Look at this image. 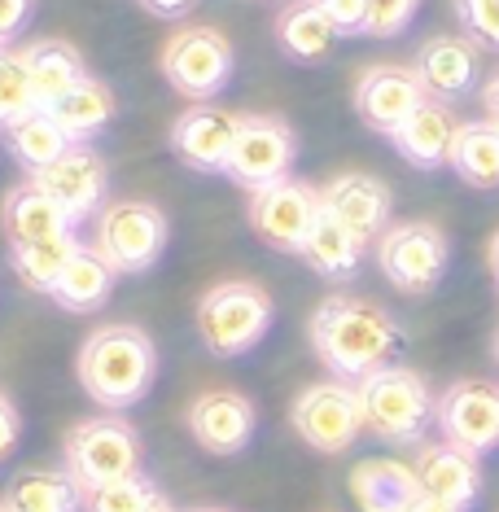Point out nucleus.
<instances>
[{
    "mask_svg": "<svg viewBox=\"0 0 499 512\" xmlns=\"http://www.w3.org/2000/svg\"><path fill=\"white\" fill-rule=\"evenodd\" d=\"M482 106H486V119L499 123V71L486 79V88H482Z\"/></svg>",
    "mask_w": 499,
    "mask_h": 512,
    "instance_id": "ea45409f",
    "label": "nucleus"
},
{
    "mask_svg": "<svg viewBox=\"0 0 499 512\" xmlns=\"http://www.w3.org/2000/svg\"><path fill=\"white\" fill-rule=\"evenodd\" d=\"M434 425L451 447L486 456L499 447V381H451L438 394Z\"/></svg>",
    "mask_w": 499,
    "mask_h": 512,
    "instance_id": "9b49d317",
    "label": "nucleus"
},
{
    "mask_svg": "<svg viewBox=\"0 0 499 512\" xmlns=\"http://www.w3.org/2000/svg\"><path fill=\"white\" fill-rule=\"evenodd\" d=\"M324 9V18L342 31V36H364V22H368V0H316Z\"/></svg>",
    "mask_w": 499,
    "mask_h": 512,
    "instance_id": "c9c22d12",
    "label": "nucleus"
},
{
    "mask_svg": "<svg viewBox=\"0 0 499 512\" xmlns=\"http://www.w3.org/2000/svg\"><path fill=\"white\" fill-rule=\"evenodd\" d=\"M184 421H189V434L202 451H211V456H237V451L250 447L259 416H254V403L241 390H206L189 403Z\"/></svg>",
    "mask_w": 499,
    "mask_h": 512,
    "instance_id": "4468645a",
    "label": "nucleus"
},
{
    "mask_svg": "<svg viewBox=\"0 0 499 512\" xmlns=\"http://www.w3.org/2000/svg\"><path fill=\"white\" fill-rule=\"evenodd\" d=\"M27 110H36V97H31V79L27 66H22V53L0 49V123H14Z\"/></svg>",
    "mask_w": 499,
    "mask_h": 512,
    "instance_id": "473e14b6",
    "label": "nucleus"
},
{
    "mask_svg": "<svg viewBox=\"0 0 499 512\" xmlns=\"http://www.w3.org/2000/svg\"><path fill=\"white\" fill-rule=\"evenodd\" d=\"M408 512H460V508H451V504H443V499H434V495H425V491H421V499H416Z\"/></svg>",
    "mask_w": 499,
    "mask_h": 512,
    "instance_id": "a19ab883",
    "label": "nucleus"
},
{
    "mask_svg": "<svg viewBox=\"0 0 499 512\" xmlns=\"http://www.w3.org/2000/svg\"><path fill=\"white\" fill-rule=\"evenodd\" d=\"M84 491L66 469H22L0 495V512H79Z\"/></svg>",
    "mask_w": 499,
    "mask_h": 512,
    "instance_id": "b1692460",
    "label": "nucleus"
},
{
    "mask_svg": "<svg viewBox=\"0 0 499 512\" xmlns=\"http://www.w3.org/2000/svg\"><path fill=\"white\" fill-rule=\"evenodd\" d=\"M66 473L79 491L141 473V438L123 416H88L66 434Z\"/></svg>",
    "mask_w": 499,
    "mask_h": 512,
    "instance_id": "0eeeda50",
    "label": "nucleus"
},
{
    "mask_svg": "<svg viewBox=\"0 0 499 512\" xmlns=\"http://www.w3.org/2000/svg\"><path fill=\"white\" fill-rule=\"evenodd\" d=\"M298 162V136L281 114H241L237 141L228 154V176L246 189H268L276 180H289Z\"/></svg>",
    "mask_w": 499,
    "mask_h": 512,
    "instance_id": "9d476101",
    "label": "nucleus"
},
{
    "mask_svg": "<svg viewBox=\"0 0 499 512\" xmlns=\"http://www.w3.org/2000/svg\"><path fill=\"white\" fill-rule=\"evenodd\" d=\"M5 232H9V246H27V241H53V237H66L75 224L62 215V206L53 202L49 193L40 189L36 180L18 184V189L5 193Z\"/></svg>",
    "mask_w": 499,
    "mask_h": 512,
    "instance_id": "4be33fe9",
    "label": "nucleus"
},
{
    "mask_svg": "<svg viewBox=\"0 0 499 512\" xmlns=\"http://www.w3.org/2000/svg\"><path fill=\"white\" fill-rule=\"evenodd\" d=\"M495 359H499V342H495Z\"/></svg>",
    "mask_w": 499,
    "mask_h": 512,
    "instance_id": "a18cd8bd",
    "label": "nucleus"
},
{
    "mask_svg": "<svg viewBox=\"0 0 499 512\" xmlns=\"http://www.w3.org/2000/svg\"><path fill=\"white\" fill-rule=\"evenodd\" d=\"M403 342H408L403 324L390 311H381L377 302L364 298H346V294L324 298L316 316H311L316 359L338 381H364L368 372L394 364Z\"/></svg>",
    "mask_w": 499,
    "mask_h": 512,
    "instance_id": "f257e3e1",
    "label": "nucleus"
},
{
    "mask_svg": "<svg viewBox=\"0 0 499 512\" xmlns=\"http://www.w3.org/2000/svg\"><path fill=\"white\" fill-rule=\"evenodd\" d=\"M320 215V193L303 180H276L250 193V228L281 254H298Z\"/></svg>",
    "mask_w": 499,
    "mask_h": 512,
    "instance_id": "f8f14e48",
    "label": "nucleus"
},
{
    "mask_svg": "<svg viewBox=\"0 0 499 512\" xmlns=\"http://www.w3.org/2000/svg\"><path fill=\"white\" fill-rule=\"evenodd\" d=\"M114 110H119V101H114L110 84H101V79H92V75H84L66 97H57L49 106L57 127H62L71 141H84V136L101 132V127L114 119Z\"/></svg>",
    "mask_w": 499,
    "mask_h": 512,
    "instance_id": "c85d7f7f",
    "label": "nucleus"
},
{
    "mask_svg": "<svg viewBox=\"0 0 499 512\" xmlns=\"http://www.w3.org/2000/svg\"><path fill=\"white\" fill-rule=\"evenodd\" d=\"M377 267L399 294H408V298L434 294L451 267V241L429 219H403V224H390L381 232Z\"/></svg>",
    "mask_w": 499,
    "mask_h": 512,
    "instance_id": "39448f33",
    "label": "nucleus"
},
{
    "mask_svg": "<svg viewBox=\"0 0 499 512\" xmlns=\"http://www.w3.org/2000/svg\"><path fill=\"white\" fill-rule=\"evenodd\" d=\"M171 241V224L154 202H114L101 206L97 232H92V250L106 259L119 276L149 272Z\"/></svg>",
    "mask_w": 499,
    "mask_h": 512,
    "instance_id": "423d86ee",
    "label": "nucleus"
},
{
    "mask_svg": "<svg viewBox=\"0 0 499 512\" xmlns=\"http://www.w3.org/2000/svg\"><path fill=\"white\" fill-rule=\"evenodd\" d=\"M84 241H75V232L66 237H53V241H27V246H9V263H14L18 281L36 294H53V285L62 281L66 263L75 259V250Z\"/></svg>",
    "mask_w": 499,
    "mask_h": 512,
    "instance_id": "7c9ffc66",
    "label": "nucleus"
},
{
    "mask_svg": "<svg viewBox=\"0 0 499 512\" xmlns=\"http://www.w3.org/2000/svg\"><path fill=\"white\" fill-rule=\"evenodd\" d=\"M5 141H9L14 158L31 171V176H36V171H44L49 162H57V158L66 154V149L75 145L71 136H66L62 127H57L53 114H49V110H40V106H36V110H27L22 119L9 123V127H5Z\"/></svg>",
    "mask_w": 499,
    "mask_h": 512,
    "instance_id": "c756f323",
    "label": "nucleus"
},
{
    "mask_svg": "<svg viewBox=\"0 0 499 512\" xmlns=\"http://www.w3.org/2000/svg\"><path fill=\"white\" fill-rule=\"evenodd\" d=\"M232 66H237L232 40L215 27H180L162 49V75L189 101L219 97L232 79Z\"/></svg>",
    "mask_w": 499,
    "mask_h": 512,
    "instance_id": "6e6552de",
    "label": "nucleus"
},
{
    "mask_svg": "<svg viewBox=\"0 0 499 512\" xmlns=\"http://www.w3.org/2000/svg\"><path fill=\"white\" fill-rule=\"evenodd\" d=\"M303 263L311 267L316 276H324V281H346V276L359 272V259H364V246L346 232L338 219H333L329 211L320 206L316 224H311L307 241H303Z\"/></svg>",
    "mask_w": 499,
    "mask_h": 512,
    "instance_id": "bb28decb",
    "label": "nucleus"
},
{
    "mask_svg": "<svg viewBox=\"0 0 499 512\" xmlns=\"http://www.w3.org/2000/svg\"><path fill=\"white\" fill-rule=\"evenodd\" d=\"M272 294L254 281H219L197 302V333L206 351L219 359H237L254 351L272 329Z\"/></svg>",
    "mask_w": 499,
    "mask_h": 512,
    "instance_id": "20e7f679",
    "label": "nucleus"
},
{
    "mask_svg": "<svg viewBox=\"0 0 499 512\" xmlns=\"http://www.w3.org/2000/svg\"><path fill=\"white\" fill-rule=\"evenodd\" d=\"M351 499L359 512H408L421 499V482H416L412 464L373 456L351 469Z\"/></svg>",
    "mask_w": 499,
    "mask_h": 512,
    "instance_id": "412c9836",
    "label": "nucleus"
},
{
    "mask_svg": "<svg viewBox=\"0 0 499 512\" xmlns=\"http://www.w3.org/2000/svg\"><path fill=\"white\" fill-rule=\"evenodd\" d=\"M355 394H359V412H364V429L377 434L381 442H390V447H416L429 434L438 412L429 381L403 364L368 372L364 381H355Z\"/></svg>",
    "mask_w": 499,
    "mask_h": 512,
    "instance_id": "7ed1b4c3",
    "label": "nucleus"
},
{
    "mask_svg": "<svg viewBox=\"0 0 499 512\" xmlns=\"http://www.w3.org/2000/svg\"><path fill=\"white\" fill-rule=\"evenodd\" d=\"M456 18L478 49H499V0H456Z\"/></svg>",
    "mask_w": 499,
    "mask_h": 512,
    "instance_id": "72a5a7b5",
    "label": "nucleus"
},
{
    "mask_svg": "<svg viewBox=\"0 0 499 512\" xmlns=\"http://www.w3.org/2000/svg\"><path fill=\"white\" fill-rule=\"evenodd\" d=\"M44 193L62 206V215L79 224V219H92L101 211V197H106V158L92 145L75 141L57 162H49L44 171L31 176Z\"/></svg>",
    "mask_w": 499,
    "mask_h": 512,
    "instance_id": "ddd939ff",
    "label": "nucleus"
},
{
    "mask_svg": "<svg viewBox=\"0 0 499 512\" xmlns=\"http://www.w3.org/2000/svg\"><path fill=\"white\" fill-rule=\"evenodd\" d=\"M154 495H158V486L149 482L145 473H132V477H119V482H106V486H88L84 508L88 512H145Z\"/></svg>",
    "mask_w": 499,
    "mask_h": 512,
    "instance_id": "2f4dec72",
    "label": "nucleus"
},
{
    "mask_svg": "<svg viewBox=\"0 0 499 512\" xmlns=\"http://www.w3.org/2000/svg\"><path fill=\"white\" fill-rule=\"evenodd\" d=\"M425 88L416 79L412 66H394V62H381V66H368L355 84V114L364 119L373 132H394L416 106H425Z\"/></svg>",
    "mask_w": 499,
    "mask_h": 512,
    "instance_id": "f3484780",
    "label": "nucleus"
},
{
    "mask_svg": "<svg viewBox=\"0 0 499 512\" xmlns=\"http://www.w3.org/2000/svg\"><path fill=\"white\" fill-rule=\"evenodd\" d=\"M416 482H421L425 495L443 499V504L469 512L482 495V464L469 451L451 447V442H425L416 451Z\"/></svg>",
    "mask_w": 499,
    "mask_h": 512,
    "instance_id": "6ab92c4d",
    "label": "nucleus"
},
{
    "mask_svg": "<svg viewBox=\"0 0 499 512\" xmlns=\"http://www.w3.org/2000/svg\"><path fill=\"white\" fill-rule=\"evenodd\" d=\"M79 386L106 412H127L149 394L158 377V346L141 324H101L79 346Z\"/></svg>",
    "mask_w": 499,
    "mask_h": 512,
    "instance_id": "f03ea898",
    "label": "nucleus"
},
{
    "mask_svg": "<svg viewBox=\"0 0 499 512\" xmlns=\"http://www.w3.org/2000/svg\"><path fill=\"white\" fill-rule=\"evenodd\" d=\"M193 512H228V508H193Z\"/></svg>",
    "mask_w": 499,
    "mask_h": 512,
    "instance_id": "c03bdc74",
    "label": "nucleus"
},
{
    "mask_svg": "<svg viewBox=\"0 0 499 512\" xmlns=\"http://www.w3.org/2000/svg\"><path fill=\"white\" fill-rule=\"evenodd\" d=\"M145 512H176V508H171V499L154 495V499H149V508H145Z\"/></svg>",
    "mask_w": 499,
    "mask_h": 512,
    "instance_id": "79ce46f5",
    "label": "nucleus"
},
{
    "mask_svg": "<svg viewBox=\"0 0 499 512\" xmlns=\"http://www.w3.org/2000/svg\"><path fill=\"white\" fill-rule=\"evenodd\" d=\"M416 9H421V0H368V22H364V36H373V40L403 36V31L412 27Z\"/></svg>",
    "mask_w": 499,
    "mask_h": 512,
    "instance_id": "f704fd0d",
    "label": "nucleus"
},
{
    "mask_svg": "<svg viewBox=\"0 0 499 512\" xmlns=\"http://www.w3.org/2000/svg\"><path fill=\"white\" fill-rule=\"evenodd\" d=\"M18 53H22V66H27V79H31V97H36L40 110H49L57 97H66V92L88 75L84 53L66 40H36Z\"/></svg>",
    "mask_w": 499,
    "mask_h": 512,
    "instance_id": "5701e85b",
    "label": "nucleus"
},
{
    "mask_svg": "<svg viewBox=\"0 0 499 512\" xmlns=\"http://www.w3.org/2000/svg\"><path fill=\"white\" fill-rule=\"evenodd\" d=\"M320 206L351 232L359 246H368V241H381V232L390 228L394 197L386 180L364 176V171H346V176L329 180V189L320 193Z\"/></svg>",
    "mask_w": 499,
    "mask_h": 512,
    "instance_id": "2eb2a0df",
    "label": "nucleus"
},
{
    "mask_svg": "<svg viewBox=\"0 0 499 512\" xmlns=\"http://www.w3.org/2000/svg\"><path fill=\"white\" fill-rule=\"evenodd\" d=\"M18 438H22V416H18L14 399H9V394L0 390V460H9V456H14Z\"/></svg>",
    "mask_w": 499,
    "mask_h": 512,
    "instance_id": "e433bc0d",
    "label": "nucleus"
},
{
    "mask_svg": "<svg viewBox=\"0 0 499 512\" xmlns=\"http://www.w3.org/2000/svg\"><path fill=\"white\" fill-rule=\"evenodd\" d=\"M447 167L469 184V189H499V123H460L451 141Z\"/></svg>",
    "mask_w": 499,
    "mask_h": 512,
    "instance_id": "a878e982",
    "label": "nucleus"
},
{
    "mask_svg": "<svg viewBox=\"0 0 499 512\" xmlns=\"http://www.w3.org/2000/svg\"><path fill=\"white\" fill-rule=\"evenodd\" d=\"M31 18V0H0V40H9L14 31L27 27Z\"/></svg>",
    "mask_w": 499,
    "mask_h": 512,
    "instance_id": "4c0bfd02",
    "label": "nucleus"
},
{
    "mask_svg": "<svg viewBox=\"0 0 499 512\" xmlns=\"http://www.w3.org/2000/svg\"><path fill=\"white\" fill-rule=\"evenodd\" d=\"M491 272H495V281H499V232L491 237Z\"/></svg>",
    "mask_w": 499,
    "mask_h": 512,
    "instance_id": "37998d69",
    "label": "nucleus"
},
{
    "mask_svg": "<svg viewBox=\"0 0 499 512\" xmlns=\"http://www.w3.org/2000/svg\"><path fill=\"white\" fill-rule=\"evenodd\" d=\"M338 36L342 31L324 18V9L316 0H294L276 18V40H281V49L294 62H324L333 53V44H338Z\"/></svg>",
    "mask_w": 499,
    "mask_h": 512,
    "instance_id": "393cba45",
    "label": "nucleus"
},
{
    "mask_svg": "<svg viewBox=\"0 0 499 512\" xmlns=\"http://www.w3.org/2000/svg\"><path fill=\"white\" fill-rule=\"evenodd\" d=\"M412 71L421 79L425 97L451 106V101L469 97L473 84H478V44L469 36H429L416 49Z\"/></svg>",
    "mask_w": 499,
    "mask_h": 512,
    "instance_id": "a211bd4d",
    "label": "nucleus"
},
{
    "mask_svg": "<svg viewBox=\"0 0 499 512\" xmlns=\"http://www.w3.org/2000/svg\"><path fill=\"white\" fill-rule=\"evenodd\" d=\"M237 127H241V114L211 106V101H193V106L171 123V149H176V158L193 171H224L232 141H237Z\"/></svg>",
    "mask_w": 499,
    "mask_h": 512,
    "instance_id": "dca6fc26",
    "label": "nucleus"
},
{
    "mask_svg": "<svg viewBox=\"0 0 499 512\" xmlns=\"http://www.w3.org/2000/svg\"><path fill=\"white\" fill-rule=\"evenodd\" d=\"M289 425L320 456H342L364 434V412H359V394L351 381H316L289 407Z\"/></svg>",
    "mask_w": 499,
    "mask_h": 512,
    "instance_id": "1a4fd4ad",
    "label": "nucleus"
},
{
    "mask_svg": "<svg viewBox=\"0 0 499 512\" xmlns=\"http://www.w3.org/2000/svg\"><path fill=\"white\" fill-rule=\"evenodd\" d=\"M114 267L101 259L97 250L92 246H79L75 250V259L66 263V272H62V281L53 285V302L62 311H79V316H84V311H97L101 302L110 298V289H114Z\"/></svg>",
    "mask_w": 499,
    "mask_h": 512,
    "instance_id": "cd10ccee",
    "label": "nucleus"
},
{
    "mask_svg": "<svg viewBox=\"0 0 499 512\" xmlns=\"http://www.w3.org/2000/svg\"><path fill=\"white\" fill-rule=\"evenodd\" d=\"M136 5H145L149 14H158V18H180V14H189L197 0H136Z\"/></svg>",
    "mask_w": 499,
    "mask_h": 512,
    "instance_id": "58836bf2",
    "label": "nucleus"
},
{
    "mask_svg": "<svg viewBox=\"0 0 499 512\" xmlns=\"http://www.w3.org/2000/svg\"><path fill=\"white\" fill-rule=\"evenodd\" d=\"M456 114L447 101L429 97L425 106H416L408 119L390 132V145L399 149V158H408L416 171H434L451 158V141H456Z\"/></svg>",
    "mask_w": 499,
    "mask_h": 512,
    "instance_id": "aec40b11",
    "label": "nucleus"
}]
</instances>
